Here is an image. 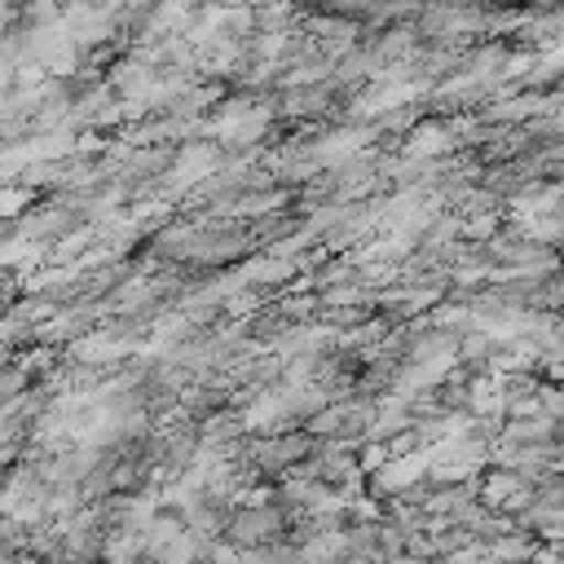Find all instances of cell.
Segmentation results:
<instances>
[{
  "instance_id": "obj_1",
  "label": "cell",
  "mask_w": 564,
  "mask_h": 564,
  "mask_svg": "<svg viewBox=\"0 0 564 564\" xmlns=\"http://www.w3.org/2000/svg\"><path fill=\"white\" fill-rule=\"evenodd\" d=\"M286 529V516L278 502H260V507H242L229 516L225 524V542L238 546V551H260V546H278Z\"/></svg>"
},
{
  "instance_id": "obj_2",
  "label": "cell",
  "mask_w": 564,
  "mask_h": 564,
  "mask_svg": "<svg viewBox=\"0 0 564 564\" xmlns=\"http://www.w3.org/2000/svg\"><path fill=\"white\" fill-rule=\"evenodd\" d=\"M300 458H313V436L308 432H286V436H264L251 445V463L264 471H291Z\"/></svg>"
},
{
  "instance_id": "obj_3",
  "label": "cell",
  "mask_w": 564,
  "mask_h": 564,
  "mask_svg": "<svg viewBox=\"0 0 564 564\" xmlns=\"http://www.w3.org/2000/svg\"><path fill=\"white\" fill-rule=\"evenodd\" d=\"M520 485H529V480H524V476H516V471H507V467H494V471L476 485V502H480L485 511H502Z\"/></svg>"
},
{
  "instance_id": "obj_4",
  "label": "cell",
  "mask_w": 564,
  "mask_h": 564,
  "mask_svg": "<svg viewBox=\"0 0 564 564\" xmlns=\"http://www.w3.org/2000/svg\"><path fill=\"white\" fill-rule=\"evenodd\" d=\"M454 145V132L445 128V123H419L414 132H410V141H405V154L410 159H436V154H445Z\"/></svg>"
},
{
  "instance_id": "obj_5",
  "label": "cell",
  "mask_w": 564,
  "mask_h": 564,
  "mask_svg": "<svg viewBox=\"0 0 564 564\" xmlns=\"http://www.w3.org/2000/svg\"><path fill=\"white\" fill-rule=\"evenodd\" d=\"M538 410L551 423H564V388L560 383H538Z\"/></svg>"
},
{
  "instance_id": "obj_6",
  "label": "cell",
  "mask_w": 564,
  "mask_h": 564,
  "mask_svg": "<svg viewBox=\"0 0 564 564\" xmlns=\"http://www.w3.org/2000/svg\"><path fill=\"white\" fill-rule=\"evenodd\" d=\"M498 62H502L498 53H485V62H480V66H498ZM485 75H489V70H476V75H467V79H471V84H480Z\"/></svg>"
}]
</instances>
